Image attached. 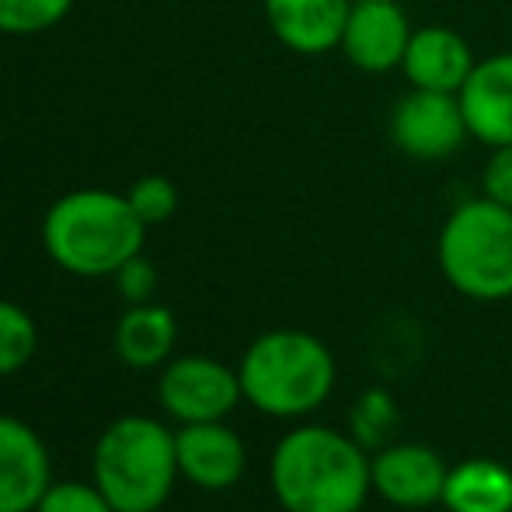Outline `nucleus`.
<instances>
[{
  "mask_svg": "<svg viewBox=\"0 0 512 512\" xmlns=\"http://www.w3.org/2000/svg\"><path fill=\"white\" fill-rule=\"evenodd\" d=\"M272 492L286 512H359L373 488L356 439L328 425H300L272 453Z\"/></svg>",
  "mask_w": 512,
  "mask_h": 512,
  "instance_id": "f257e3e1",
  "label": "nucleus"
},
{
  "mask_svg": "<svg viewBox=\"0 0 512 512\" xmlns=\"http://www.w3.org/2000/svg\"><path fill=\"white\" fill-rule=\"evenodd\" d=\"M147 223L126 196L108 189H74L46 209L42 248L63 272L81 279L115 276L143 251Z\"/></svg>",
  "mask_w": 512,
  "mask_h": 512,
  "instance_id": "f03ea898",
  "label": "nucleus"
},
{
  "mask_svg": "<svg viewBox=\"0 0 512 512\" xmlns=\"http://www.w3.org/2000/svg\"><path fill=\"white\" fill-rule=\"evenodd\" d=\"M237 377L244 401L262 415L300 418L328 401L335 387V356L310 331L276 328L248 345Z\"/></svg>",
  "mask_w": 512,
  "mask_h": 512,
  "instance_id": "7ed1b4c3",
  "label": "nucleus"
},
{
  "mask_svg": "<svg viewBox=\"0 0 512 512\" xmlns=\"http://www.w3.org/2000/svg\"><path fill=\"white\" fill-rule=\"evenodd\" d=\"M91 474L115 512H157L178 478L175 432L157 418H115L98 436Z\"/></svg>",
  "mask_w": 512,
  "mask_h": 512,
  "instance_id": "20e7f679",
  "label": "nucleus"
},
{
  "mask_svg": "<svg viewBox=\"0 0 512 512\" xmlns=\"http://www.w3.org/2000/svg\"><path fill=\"white\" fill-rule=\"evenodd\" d=\"M443 279L467 300L499 304L512 297V209L488 196L450 209L436 237Z\"/></svg>",
  "mask_w": 512,
  "mask_h": 512,
  "instance_id": "39448f33",
  "label": "nucleus"
},
{
  "mask_svg": "<svg viewBox=\"0 0 512 512\" xmlns=\"http://www.w3.org/2000/svg\"><path fill=\"white\" fill-rule=\"evenodd\" d=\"M391 143L411 161H446L471 140L457 95L411 88L394 102L387 119Z\"/></svg>",
  "mask_w": 512,
  "mask_h": 512,
  "instance_id": "423d86ee",
  "label": "nucleus"
},
{
  "mask_svg": "<svg viewBox=\"0 0 512 512\" xmlns=\"http://www.w3.org/2000/svg\"><path fill=\"white\" fill-rule=\"evenodd\" d=\"M157 398L164 411L182 425L192 422H223L237 401L244 398L241 377L230 366L209 356L171 359L168 370L157 380Z\"/></svg>",
  "mask_w": 512,
  "mask_h": 512,
  "instance_id": "0eeeda50",
  "label": "nucleus"
},
{
  "mask_svg": "<svg viewBox=\"0 0 512 512\" xmlns=\"http://www.w3.org/2000/svg\"><path fill=\"white\" fill-rule=\"evenodd\" d=\"M411 32L415 25L401 0H356L338 49L359 74H394L405 63Z\"/></svg>",
  "mask_w": 512,
  "mask_h": 512,
  "instance_id": "6e6552de",
  "label": "nucleus"
},
{
  "mask_svg": "<svg viewBox=\"0 0 512 512\" xmlns=\"http://www.w3.org/2000/svg\"><path fill=\"white\" fill-rule=\"evenodd\" d=\"M53 485L42 436L21 418L0 415V512H35Z\"/></svg>",
  "mask_w": 512,
  "mask_h": 512,
  "instance_id": "1a4fd4ad",
  "label": "nucleus"
},
{
  "mask_svg": "<svg viewBox=\"0 0 512 512\" xmlns=\"http://www.w3.org/2000/svg\"><path fill=\"white\" fill-rule=\"evenodd\" d=\"M370 474H373V492L384 502L401 509H425L443 502L450 467L429 446L398 443L380 450L370 460Z\"/></svg>",
  "mask_w": 512,
  "mask_h": 512,
  "instance_id": "9d476101",
  "label": "nucleus"
},
{
  "mask_svg": "<svg viewBox=\"0 0 512 512\" xmlns=\"http://www.w3.org/2000/svg\"><path fill=\"white\" fill-rule=\"evenodd\" d=\"M178 474L203 492H227L241 481L248 450L223 422H192L175 432Z\"/></svg>",
  "mask_w": 512,
  "mask_h": 512,
  "instance_id": "9b49d317",
  "label": "nucleus"
},
{
  "mask_svg": "<svg viewBox=\"0 0 512 512\" xmlns=\"http://www.w3.org/2000/svg\"><path fill=\"white\" fill-rule=\"evenodd\" d=\"M457 98L471 140L485 143L488 150L512 143V49L481 56Z\"/></svg>",
  "mask_w": 512,
  "mask_h": 512,
  "instance_id": "f8f14e48",
  "label": "nucleus"
},
{
  "mask_svg": "<svg viewBox=\"0 0 512 512\" xmlns=\"http://www.w3.org/2000/svg\"><path fill=\"white\" fill-rule=\"evenodd\" d=\"M474 56L471 42L450 25H422L411 32L405 63L401 74L411 88L422 91H446V95H460V88L471 77Z\"/></svg>",
  "mask_w": 512,
  "mask_h": 512,
  "instance_id": "ddd939ff",
  "label": "nucleus"
},
{
  "mask_svg": "<svg viewBox=\"0 0 512 512\" xmlns=\"http://www.w3.org/2000/svg\"><path fill=\"white\" fill-rule=\"evenodd\" d=\"M356 0H265V21L279 46L297 56H324L338 49Z\"/></svg>",
  "mask_w": 512,
  "mask_h": 512,
  "instance_id": "4468645a",
  "label": "nucleus"
},
{
  "mask_svg": "<svg viewBox=\"0 0 512 512\" xmlns=\"http://www.w3.org/2000/svg\"><path fill=\"white\" fill-rule=\"evenodd\" d=\"M178 342V321L168 307L161 304H133L119 317L115 328V352L126 366L136 370H150L161 366L171 356Z\"/></svg>",
  "mask_w": 512,
  "mask_h": 512,
  "instance_id": "2eb2a0df",
  "label": "nucleus"
},
{
  "mask_svg": "<svg viewBox=\"0 0 512 512\" xmlns=\"http://www.w3.org/2000/svg\"><path fill=\"white\" fill-rule=\"evenodd\" d=\"M443 506L450 512H512V471L488 457L450 467Z\"/></svg>",
  "mask_w": 512,
  "mask_h": 512,
  "instance_id": "dca6fc26",
  "label": "nucleus"
},
{
  "mask_svg": "<svg viewBox=\"0 0 512 512\" xmlns=\"http://www.w3.org/2000/svg\"><path fill=\"white\" fill-rule=\"evenodd\" d=\"M35 345H39V331L32 314L11 300H0V377H11L21 366H28Z\"/></svg>",
  "mask_w": 512,
  "mask_h": 512,
  "instance_id": "f3484780",
  "label": "nucleus"
},
{
  "mask_svg": "<svg viewBox=\"0 0 512 512\" xmlns=\"http://www.w3.org/2000/svg\"><path fill=\"white\" fill-rule=\"evenodd\" d=\"M77 0H0V35H42L56 28Z\"/></svg>",
  "mask_w": 512,
  "mask_h": 512,
  "instance_id": "a211bd4d",
  "label": "nucleus"
},
{
  "mask_svg": "<svg viewBox=\"0 0 512 512\" xmlns=\"http://www.w3.org/2000/svg\"><path fill=\"white\" fill-rule=\"evenodd\" d=\"M126 199H129V206L136 209V216H140L147 227L168 223L171 216H175V209H178V189H175V182H171V178H164V175L136 178V182L129 185Z\"/></svg>",
  "mask_w": 512,
  "mask_h": 512,
  "instance_id": "6ab92c4d",
  "label": "nucleus"
},
{
  "mask_svg": "<svg viewBox=\"0 0 512 512\" xmlns=\"http://www.w3.org/2000/svg\"><path fill=\"white\" fill-rule=\"evenodd\" d=\"M35 512H115L112 502L102 495V488L91 481H60V485H49V492L42 495V502Z\"/></svg>",
  "mask_w": 512,
  "mask_h": 512,
  "instance_id": "aec40b11",
  "label": "nucleus"
},
{
  "mask_svg": "<svg viewBox=\"0 0 512 512\" xmlns=\"http://www.w3.org/2000/svg\"><path fill=\"white\" fill-rule=\"evenodd\" d=\"M115 286H119V297L126 300L129 307H133V304H150V300H154V293H157L154 262H150V258H143V251H140V255H133L119 272H115Z\"/></svg>",
  "mask_w": 512,
  "mask_h": 512,
  "instance_id": "412c9836",
  "label": "nucleus"
},
{
  "mask_svg": "<svg viewBox=\"0 0 512 512\" xmlns=\"http://www.w3.org/2000/svg\"><path fill=\"white\" fill-rule=\"evenodd\" d=\"M481 196L512 209V143L488 150L485 171H481Z\"/></svg>",
  "mask_w": 512,
  "mask_h": 512,
  "instance_id": "4be33fe9",
  "label": "nucleus"
},
{
  "mask_svg": "<svg viewBox=\"0 0 512 512\" xmlns=\"http://www.w3.org/2000/svg\"><path fill=\"white\" fill-rule=\"evenodd\" d=\"M157 512H161V509H157Z\"/></svg>",
  "mask_w": 512,
  "mask_h": 512,
  "instance_id": "5701e85b",
  "label": "nucleus"
}]
</instances>
